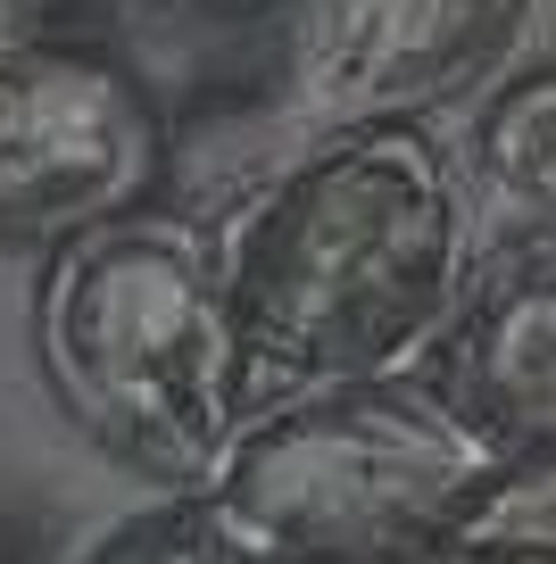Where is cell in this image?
I'll list each match as a JSON object with an SVG mask.
<instances>
[{"mask_svg": "<svg viewBox=\"0 0 556 564\" xmlns=\"http://www.w3.org/2000/svg\"><path fill=\"white\" fill-rule=\"evenodd\" d=\"M532 0H282L275 75L299 133L432 124L506 75Z\"/></svg>", "mask_w": 556, "mask_h": 564, "instance_id": "obj_5", "label": "cell"}, {"mask_svg": "<svg viewBox=\"0 0 556 564\" xmlns=\"http://www.w3.org/2000/svg\"><path fill=\"white\" fill-rule=\"evenodd\" d=\"M490 457L499 441L449 382L374 373L249 406L200 490L216 498L242 564H399L440 556V531Z\"/></svg>", "mask_w": 556, "mask_h": 564, "instance_id": "obj_3", "label": "cell"}, {"mask_svg": "<svg viewBox=\"0 0 556 564\" xmlns=\"http://www.w3.org/2000/svg\"><path fill=\"white\" fill-rule=\"evenodd\" d=\"M216 265L242 340V415L332 382L424 373L482 282L473 199L432 124L299 133L216 225Z\"/></svg>", "mask_w": 556, "mask_h": 564, "instance_id": "obj_1", "label": "cell"}, {"mask_svg": "<svg viewBox=\"0 0 556 564\" xmlns=\"http://www.w3.org/2000/svg\"><path fill=\"white\" fill-rule=\"evenodd\" d=\"M125 34H233V25L282 18V0H108Z\"/></svg>", "mask_w": 556, "mask_h": 564, "instance_id": "obj_10", "label": "cell"}, {"mask_svg": "<svg viewBox=\"0 0 556 564\" xmlns=\"http://www.w3.org/2000/svg\"><path fill=\"white\" fill-rule=\"evenodd\" d=\"M466 166H473V192L523 241L556 249V58H523L473 100Z\"/></svg>", "mask_w": 556, "mask_h": 564, "instance_id": "obj_7", "label": "cell"}, {"mask_svg": "<svg viewBox=\"0 0 556 564\" xmlns=\"http://www.w3.org/2000/svg\"><path fill=\"white\" fill-rule=\"evenodd\" d=\"M440 382L499 448L556 432V249L548 241H523L515 258L482 265L466 316L440 349Z\"/></svg>", "mask_w": 556, "mask_h": 564, "instance_id": "obj_6", "label": "cell"}, {"mask_svg": "<svg viewBox=\"0 0 556 564\" xmlns=\"http://www.w3.org/2000/svg\"><path fill=\"white\" fill-rule=\"evenodd\" d=\"M449 564H556V432L506 441L440 531Z\"/></svg>", "mask_w": 556, "mask_h": 564, "instance_id": "obj_8", "label": "cell"}, {"mask_svg": "<svg viewBox=\"0 0 556 564\" xmlns=\"http://www.w3.org/2000/svg\"><path fill=\"white\" fill-rule=\"evenodd\" d=\"M34 373L108 465L200 481L242 423V340L216 232L174 208H125L42 249Z\"/></svg>", "mask_w": 556, "mask_h": 564, "instance_id": "obj_2", "label": "cell"}, {"mask_svg": "<svg viewBox=\"0 0 556 564\" xmlns=\"http://www.w3.org/2000/svg\"><path fill=\"white\" fill-rule=\"evenodd\" d=\"M84 556L92 564H133V556H150V564H242V547H233L225 514H216V498L200 481H158L150 507L108 523Z\"/></svg>", "mask_w": 556, "mask_h": 564, "instance_id": "obj_9", "label": "cell"}, {"mask_svg": "<svg viewBox=\"0 0 556 564\" xmlns=\"http://www.w3.org/2000/svg\"><path fill=\"white\" fill-rule=\"evenodd\" d=\"M167 175V108L92 42L0 51V249H58Z\"/></svg>", "mask_w": 556, "mask_h": 564, "instance_id": "obj_4", "label": "cell"}]
</instances>
